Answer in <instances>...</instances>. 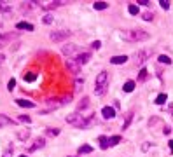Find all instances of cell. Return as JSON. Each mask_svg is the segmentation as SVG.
I'll return each mask as SVG.
<instances>
[{
    "label": "cell",
    "mask_w": 173,
    "mask_h": 157,
    "mask_svg": "<svg viewBox=\"0 0 173 157\" xmlns=\"http://www.w3.org/2000/svg\"><path fill=\"white\" fill-rule=\"evenodd\" d=\"M70 126H75V127H89V122H91V115L89 117H84L80 112H74V114L65 117Z\"/></svg>",
    "instance_id": "6da1fadb"
},
{
    "label": "cell",
    "mask_w": 173,
    "mask_h": 157,
    "mask_svg": "<svg viewBox=\"0 0 173 157\" xmlns=\"http://www.w3.org/2000/svg\"><path fill=\"white\" fill-rule=\"evenodd\" d=\"M119 35L128 42H142V40H147L150 37L143 30H124V32H119Z\"/></svg>",
    "instance_id": "7a4b0ae2"
},
{
    "label": "cell",
    "mask_w": 173,
    "mask_h": 157,
    "mask_svg": "<svg viewBox=\"0 0 173 157\" xmlns=\"http://www.w3.org/2000/svg\"><path fill=\"white\" fill-rule=\"evenodd\" d=\"M107 86H109V73L107 72H100L96 75V80H95V93L98 96H103L105 91H107Z\"/></svg>",
    "instance_id": "3957f363"
},
{
    "label": "cell",
    "mask_w": 173,
    "mask_h": 157,
    "mask_svg": "<svg viewBox=\"0 0 173 157\" xmlns=\"http://www.w3.org/2000/svg\"><path fill=\"white\" fill-rule=\"evenodd\" d=\"M70 101H72L70 96H63V98H47L46 103H47L49 108H58V106H63V105H67Z\"/></svg>",
    "instance_id": "277c9868"
},
{
    "label": "cell",
    "mask_w": 173,
    "mask_h": 157,
    "mask_svg": "<svg viewBox=\"0 0 173 157\" xmlns=\"http://www.w3.org/2000/svg\"><path fill=\"white\" fill-rule=\"evenodd\" d=\"M79 51H80V47H79V46H75V44H65V46L61 47L63 56H67L68 59H74V56H75Z\"/></svg>",
    "instance_id": "5b68a950"
},
{
    "label": "cell",
    "mask_w": 173,
    "mask_h": 157,
    "mask_svg": "<svg viewBox=\"0 0 173 157\" xmlns=\"http://www.w3.org/2000/svg\"><path fill=\"white\" fill-rule=\"evenodd\" d=\"M67 0H51V2H37V5L44 11H51V9H56L59 5H65Z\"/></svg>",
    "instance_id": "8992f818"
},
{
    "label": "cell",
    "mask_w": 173,
    "mask_h": 157,
    "mask_svg": "<svg viewBox=\"0 0 173 157\" xmlns=\"http://www.w3.org/2000/svg\"><path fill=\"white\" fill-rule=\"evenodd\" d=\"M72 35V32L70 30H67V28H65V30H56V32H51V40H54V42H63L65 38H68Z\"/></svg>",
    "instance_id": "52a82bcc"
},
{
    "label": "cell",
    "mask_w": 173,
    "mask_h": 157,
    "mask_svg": "<svg viewBox=\"0 0 173 157\" xmlns=\"http://www.w3.org/2000/svg\"><path fill=\"white\" fill-rule=\"evenodd\" d=\"M65 66H67V70L74 75H77L80 72V65L75 61V59H67V63H65Z\"/></svg>",
    "instance_id": "ba28073f"
},
{
    "label": "cell",
    "mask_w": 173,
    "mask_h": 157,
    "mask_svg": "<svg viewBox=\"0 0 173 157\" xmlns=\"http://www.w3.org/2000/svg\"><path fill=\"white\" fill-rule=\"evenodd\" d=\"M150 56H152V51H150V49H143V51H138V53L135 54V61H137V63H143V61H147Z\"/></svg>",
    "instance_id": "9c48e42d"
},
{
    "label": "cell",
    "mask_w": 173,
    "mask_h": 157,
    "mask_svg": "<svg viewBox=\"0 0 173 157\" xmlns=\"http://www.w3.org/2000/svg\"><path fill=\"white\" fill-rule=\"evenodd\" d=\"M46 145V140L44 138H37V140H33V143L28 147V152H35V150H39V148H42V147H44Z\"/></svg>",
    "instance_id": "30bf717a"
},
{
    "label": "cell",
    "mask_w": 173,
    "mask_h": 157,
    "mask_svg": "<svg viewBox=\"0 0 173 157\" xmlns=\"http://www.w3.org/2000/svg\"><path fill=\"white\" fill-rule=\"evenodd\" d=\"M101 115H103V119H114L116 117V110L112 106H103Z\"/></svg>",
    "instance_id": "8fae6325"
},
{
    "label": "cell",
    "mask_w": 173,
    "mask_h": 157,
    "mask_svg": "<svg viewBox=\"0 0 173 157\" xmlns=\"http://www.w3.org/2000/svg\"><path fill=\"white\" fill-rule=\"evenodd\" d=\"M18 30H26V32H33V25L32 23H26V21H19L16 25Z\"/></svg>",
    "instance_id": "7c38bea8"
},
{
    "label": "cell",
    "mask_w": 173,
    "mask_h": 157,
    "mask_svg": "<svg viewBox=\"0 0 173 157\" xmlns=\"http://www.w3.org/2000/svg\"><path fill=\"white\" fill-rule=\"evenodd\" d=\"M91 59V54L89 53H82V54H79L77 58H75V61L79 63V65H84V63H88Z\"/></svg>",
    "instance_id": "4fadbf2b"
},
{
    "label": "cell",
    "mask_w": 173,
    "mask_h": 157,
    "mask_svg": "<svg viewBox=\"0 0 173 157\" xmlns=\"http://www.w3.org/2000/svg\"><path fill=\"white\" fill-rule=\"evenodd\" d=\"M30 138V129L26 127V129H21V131H18V140H21V142H26Z\"/></svg>",
    "instance_id": "5bb4252c"
},
{
    "label": "cell",
    "mask_w": 173,
    "mask_h": 157,
    "mask_svg": "<svg viewBox=\"0 0 173 157\" xmlns=\"http://www.w3.org/2000/svg\"><path fill=\"white\" fill-rule=\"evenodd\" d=\"M126 61H128V56H124V54L110 58V63H112V65H122V63H126Z\"/></svg>",
    "instance_id": "9a60e30c"
},
{
    "label": "cell",
    "mask_w": 173,
    "mask_h": 157,
    "mask_svg": "<svg viewBox=\"0 0 173 157\" xmlns=\"http://www.w3.org/2000/svg\"><path fill=\"white\" fill-rule=\"evenodd\" d=\"M16 103L19 106H23V108H33L35 106V103L33 101H28V100H16Z\"/></svg>",
    "instance_id": "2e32d148"
},
{
    "label": "cell",
    "mask_w": 173,
    "mask_h": 157,
    "mask_svg": "<svg viewBox=\"0 0 173 157\" xmlns=\"http://www.w3.org/2000/svg\"><path fill=\"white\" fill-rule=\"evenodd\" d=\"M133 89H135V82H133V80L124 82V86H122V91H124V93H133Z\"/></svg>",
    "instance_id": "e0dca14e"
},
{
    "label": "cell",
    "mask_w": 173,
    "mask_h": 157,
    "mask_svg": "<svg viewBox=\"0 0 173 157\" xmlns=\"http://www.w3.org/2000/svg\"><path fill=\"white\" fill-rule=\"evenodd\" d=\"M98 142H100V148H103V150H107V148L110 147V142H109V138H107V136H100Z\"/></svg>",
    "instance_id": "ac0fdd59"
},
{
    "label": "cell",
    "mask_w": 173,
    "mask_h": 157,
    "mask_svg": "<svg viewBox=\"0 0 173 157\" xmlns=\"http://www.w3.org/2000/svg\"><path fill=\"white\" fill-rule=\"evenodd\" d=\"M131 119H133V112H128V117H126V121H124V122H122V126H121V127H122V131L129 127V124H131Z\"/></svg>",
    "instance_id": "d6986e66"
},
{
    "label": "cell",
    "mask_w": 173,
    "mask_h": 157,
    "mask_svg": "<svg viewBox=\"0 0 173 157\" xmlns=\"http://www.w3.org/2000/svg\"><path fill=\"white\" fill-rule=\"evenodd\" d=\"M91 152H93V147L91 145H82L77 150V154H91Z\"/></svg>",
    "instance_id": "ffe728a7"
},
{
    "label": "cell",
    "mask_w": 173,
    "mask_h": 157,
    "mask_svg": "<svg viewBox=\"0 0 173 157\" xmlns=\"http://www.w3.org/2000/svg\"><path fill=\"white\" fill-rule=\"evenodd\" d=\"M16 35L14 33H0V46L4 44V40H12Z\"/></svg>",
    "instance_id": "44dd1931"
},
{
    "label": "cell",
    "mask_w": 173,
    "mask_h": 157,
    "mask_svg": "<svg viewBox=\"0 0 173 157\" xmlns=\"http://www.w3.org/2000/svg\"><path fill=\"white\" fill-rule=\"evenodd\" d=\"M128 11H129V14H133V16H138V14H140V9H138V5H135V4H129V5H128Z\"/></svg>",
    "instance_id": "7402d4cb"
},
{
    "label": "cell",
    "mask_w": 173,
    "mask_h": 157,
    "mask_svg": "<svg viewBox=\"0 0 173 157\" xmlns=\"http://www.w3.org/2000/svg\"><path fill=\"white\" fill-rule=\"evenodd\" d=\"M88 106H89V100L84 98V100H80V103H79V106H77V112H80V110H84V108H88Z\"/></svg>",
    "instance_id": "603a6c76"
},
{
    "label": "cell",
    "mask_w": 173,
    "mask_h": 157,
    "mask_svg": "<svg viewBox=\"0 0 173 157\" xmlns=\"http://www.w3.org/2000/svg\"><path fill=\"white\" fill-rule=\"evenodd\" d=\"M96 11H103V9H107V7H109V4H107V2H95V5H93Z\"/></svg>",
    "instance_id": "cb8c5ba5"
},
{
    "label": "cell",
    "mask_w": 173,
    "mask_h": 157,
    "mask_svg": "<svg viewBox=\"0 0 173 157\" xmlns=\"http://www.w3.org/2000/svg\"><path fill=\"white\" fill-rule=\"evenodd\" d=\"M46 134H47V136H58V134H59V129L58 127H49V129H46Z\"/></svg>",
    "instance_id": "d4e9b609"
},
{
    "label": "cell",
    "mask_w": 173,
    "mask_h": 157,
    "mask_svg": "<svg viewBox=\"0 0 173 157\" xmlns=\"http://www.w3.org/2000/svg\"><path fill=\"white\" fill-rule=\"evenodd\" d=\"M166 100H168V96H166L164 93H161V94L156 98V103H157V105H163V103H166Z\"/></svg>",
    "instance_id": "484cf974"
},
{
    "label": "cell",
    "mask_w": 173,
    "mask_h": 157,
    "mask_svg": "<svg viewBox=\"0 0 173 157\" xmlns=\"http://www.w3.org/2000/svg\"><path fill=\"white\" fill-rule=\"evenodd\" d=\"M0 122L9 124V126H14V121H12V119H9V117H5V115H2V114H0Z\"/></svg>",
    "instance_id": "4316f807"
},
{
    "label": "cell",
    "mask_w": 173,
    "mask_h": 157,
    "mask_svg": "<svg viewBox=\"0 0 173 157\" xmlns=\"http://www.w3.org/2000/svg\"><path fill=\"white\" fill-rule=\"evenodd\" d=\"M109 142H110V147H114V145H117V143L121 142V136H119V134H116V136H110Z\"/></svg>",
    "instance_id": "83f0119b"
},
{
    "label": "cell",
    "mask_w": 173,
    "mask_h": 157,
    "mask_svg": "<svg viewBox=\"0 0 173 157\" xmlns=\"http://www.w3.org/2000/svg\"><path fill=\"white\" fill-rule=\"evenodd\" d=\"M145 79H147V68H142L138 73V82H143Z\"/></svg>",
    "instance_id": "f1b7e54d"
},
{
    "label": "cell",
    "mask_w": 173,
    "mask_h": 157,
    "mask_svg": "<svg viewBox=\"0 0 173 157\" xmlns=\"http://www.w3.org/2000/svg\"><path fill=\"white\" fill-rule=\"evenodd\" d=\"M42 21H44L46 25H51L53 21H54V16H53V14H46V16H44V19H42Z\"/></svg>",
    "instance_id": "f546056e"
},
{
    "label": "cell",
    "mask_w": 173,
    "mask_h": 157,
    "mask_svg": "<svg viewBox=\"0 0 173 157\" xmlns=\"http://www.w3.org/2000/svg\"><path fill=\"white\" fill-rule=\"evenodd\" d=\"M82 86H84V80L77 79V80H75V93H80V89H82Z\"/></svg>",
    "instance_id": "4dcf8cb0"
},
{
    "label": "cell",
    "mask_w": 173,
    "mask_h": 157,
    "mask_svg": "<svg viewBox=\"0 0 173 157\" xmlns=\"http://www.w3.org/2000/svg\"><path fill=\"white\" fill-rule=\"evenodd\" d=\"M157 59H159V63H166V65H170V63H171V59H170V58H168L166 54H161V56H159Z\"/></svg>",
    "instance_id": "1f68e13d"
},
{
    "label": "cell",
    "mask_w": 173,
    "mask_h": 157,
    "mask_svg": "<svg viewBox=\"0 0 173 157\" xmlns=\"http://www.w3.org/2000/svg\"><path fill=\"white\" fill-rule=\"evenodd\" d=\"M37 79V75L33 73V72H30V73H25V80H28V82H33Z\"/></svg>",
    "instance_id": "d6a6232c"
},
{
    "label": "cell",
    "mask_w": 173,
    "mask_h": 157,
    "mask_svg": "<svg viewBox=\"0 0 173 157\" xmlns=\"http://www.w3.org/2000/svg\"><path fill=\"white\" fill-rule=\"evenodd\" d=\"M142 18H143L145 21H152V19H154V12H143Z\"/></svg>",
    "instance_id": "836d02e7"
},
{
    "label": "cell",
    "mask_w": 173,
    "mask_h": 157,
    "mask_svg": "<svg viewBox=\"0 0 173 157\" xmlns=\"http://www.w3.org/2000/svg\"><path fill=\"white\" fill-rule=\"evenodd\" d=\"M0 9H2L4 12H11V5H7L5 2H0Z\"/></svg>",
    "instance_id": "e575fe53"
},
{
    "label": "cell",
    "mask_w": 173,
    "mask_h": 157,
    "mask_svg": "<svg viewBox=\"0 0 173 157\" xmlns=\"http://www.w3.org/2000/svg\"><path fill=\"white\" fill-rule=\"evenodd\" d=\"M157 122H159V117H150V119H149V126H150V127H152L154 124H157Z\"/></svg>",
    "instance_id": "d590c367"
},
{
    "label": "cell",
    "mask_w": 173,
    "mask_h": 157,
    "mask_svg": "<svg viewBox=\"0 0 173 157\" xmlns=\"http://www.w3.org/2000/svg\"><path fill=\"white\" fill-rule=\"evenodd\" d=\"M159 5H161L163 9H166V11L170 9V2H166V0H159Z\"/></svg>",
    "instance_id": "8d00e7d4"
},
{
    "label": "cell",
    "mask_w": 173,
    "mask_h": 157,
    "mask_svg": "<svg viewBox=\"0 0 173 157\" xmlns=\"http://www.w3.org/2000/svg\"><path fill=\"white\" fill-rule=\"evenodd\" d=\"M19 121H21V122H26V124H30V122H32V119H30L28 115H19Z\"/></svg>",
    "instance_id": "74e56055"
},
{
    "label": "cell",
    "mask_w": 173,
    "mask_h": 157,
    "mask_svg": "<svg viewBox=\"0 0 173 157\" xmlns=\"http://www.w3.org/2000/svg\"><path fill=\"white\" fill-rule=\"evenodd\" d=\"M14 87H16V80H14V79H11V80H9V84H7V89H9V91H12Z\"/></svg>",
    "instance_id": "f35d334b"
},
{
    "label": "cell",
    "mask_w": 173,
    "mask_h": 157,
    "mask_svg": "<svg viewBox=\"0 0 173 157\" xmlns=\"http://www.w3.org/2000/svg\"><path fill=\"white\" fill-rule=\"evenodd\" d=\"M11 154H12V147H9V148L4 152V157H11Z\"/></svg>",
    "instance_id": "ab89813d"
},
{
    "label": "cell",
    "mask_w": 173,
    "mask_h": 157,
    "mask_svg": "<svg viewBox=\"0 0 173 157\" xmlns=\"http://www.w3.org/2000/svg\"><path fill=\"white\" fill-rule=\"evenodd\" d=\"M100 47H101V42H100V40L93 42V49H100Z\"/></svg>",
    "instance_id": "60d3db41"
},
{
    "label": "cell",
    "mask_w": 173,
    "mask_h": 157,
    "mask_svg": "<svg viewBox=\"0 0 173 157\" xmlns=\"http://www.w3.org/2000/svg\"><path fill=\"white\" fill-rule=\"evenodd\" d=\"M138 5H150L149 0H138Z\"/></svg>",
    "instance_id": "b9f144b4"
},
{
    "label": "cell",
    "mask_w": 173,
    "mask_h": 157,
    "mask_svg": "<svg viewBox=\"0 0 173 157\" xmlns=\"http://www.w3.org/2000/svg\"><path fill=\"white\" fill-rule=\"evenodd\" d=\"M4 61H5V56H4L2 53H0V65H4Z\"/></svg>",
    "instance_id": "7bdbcfd3"
},
{
    "label": "cell",
    "mask_w": 173,
    "mask_h": 157,
    "mask_svg": "<svg viewBox=\"0 0 173 157\" xmlns=\"http://www.w3.org/2000/svg\"><path fill=\"white\" fill-rule=\"evenodd\" d=\"M170 148H171V152H173V140L170 142Z\"/></svg>",
    "instance_id": "ee69618b"
},
{
    "label": "cell",
    "mask_w": 173,
    "mask_h": 157,
    "mask_svg": "<svg viewBox=\"0 0 173 157\" xmlns=\"http://www.w3.org/2000/svg\"><path fill=\"white\" fill-rule=\"evenodd\" d=\"M68 157H79V155H68Z\"/></svg>",
    "instance_id": "f6af8a7d"
},
{
    "label": "cell",
    "mask_w": 173,
    "mask_h": 157,
    "mask_svg": "<svg viewBox=\"0 0 173 157\" xmlns=\"http://www.w3.org/2000/svg\"><path fill=\"white\" fill-rule=\"evenodd\" d=\"M19 157H28V155H19Z\"/></svg>",
    "instance_id": "bcb514c9"
}]
</instances>
